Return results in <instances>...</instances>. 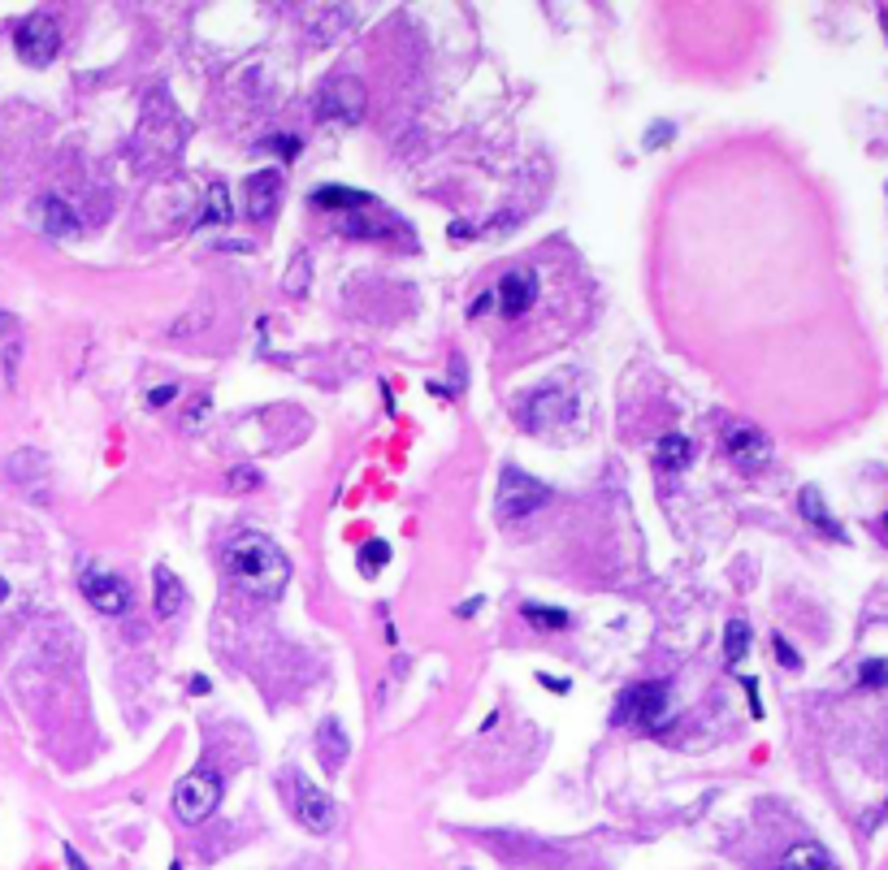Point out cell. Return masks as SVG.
<instances>
[{"instance_id":"22","label":"cell","mask_w":888,"mask_h":870,"mask_svg":"<svg viewBox=\"0 0 888 870\" xmlns=\"http://www.w3.org/2000/svg\"><path fill=\"white\" fill-rule=\"evenodd\" d=\"M525 619H529L533 628H546V632L568 628V611H559V606H538V602H525Z\"/></svg>"},{"instance_id":"18","label":"cell","mask_w":888,"mask_h":870,"mask_svg":"<svg viewBox=\"0 0 888 870\" xmlns=\"http://www.w3.org/2000/svg\"><path fill=\"white\" fill-rule=\"evenodd\" d=\"M798 507H802V516L811 520L819 533H828V537H837V542H845V529H841L837 520H832V511L824 507V498H819V490H815V485H806V490H802Z\"/></svg>"},{"instance_id":"3","label":"cell","mask_w":888,"mask_h":870,"mask_svg":"<svg viewBox=\"0 0 888 870\" xmlns=\"http://www.w3.org/2000/svg\"><path fill=\"white\" fill-rule=\"evenodd\" d=\"M221 806V780L213 771H191L174 788V814L182 823H204Z\"/></svg>"},{"instance_id":"14","label":"cell","mask_w":888,"mask_h":870,"mask_svg":"<svg viewBox=\"0 0 888 870\" xmlns=\"http://www.w3.org/2000/svg\"><path fill=\"white\" fill-rule=\"evenodd\" d=\"M152 602H156V615H161V619H174L182 611V602H187L182 580L174 576V568H165V563H156V568H152Z\"/></svg>"},{"instance_id":"1","label":"cell","mask_w":888,"mask_h":870,"mask_svg":"<svg viewBox=\"0 0 888 870\" xmlns=\"http://www.w3.org/2000/svg\"><path fill=\"white\" fill-rule=\"evenodd\" d=\"M226 568L234 576V585L256 593V598H273V593H282L286 580H291V563H286L282 546L269 542V537L256 529H243L230 537Z\"/></svg>"},{"instance_id":"27","label":"cell","mask_w":888,"mask_h":870,"mask_svg":"<svg viewBox=\"0 0 888 870\" xmlns=\"http://www.w3.org/2000/svg\"><path fill=\"white\" fill-rule=\"evenodd\" d=\"M668 139H672V126H668V122H659V126L646 130V148H663Z\"/></svg>"},{"instance_id":"9","label":"cell","mask_w":888,"mask_h":870,"mask_svg":"<svg viewBox=\"0 0 888 870\" xmlns=\"http://www.w3.org/2000/svg\"><path fill=\"white\" fill-rule=\"evenodd\" d=\"M724 455L733 459L741 472H759V468H767V459H772V442H767V433L754 429V425H728L724 429Z\"/></svg>"},{"instance_id":"26","label":"cell","mask_w":888,"mask_h":870,"mask_svg":"<svg viewBox=\"0 0 888 870\" xmlns=\"http://www.w3.org/2000/svg\"><path fill=\"white\" fill-rule=\"evenodd\" d=\"M772 645H776V654H780V667H789V671H798V667H802V658H798V650H793V645H789L785 637H776Z\"/></svg>"},{"instance_id":"15","label":"cell","mask_w":888,"mask_h":870,"mask_svg":"<svg viewBox=\"0 0 888 870\" xmlns=\"http://www.w3.org/2000/svg\"><path fill=\"white\" fill-rule=\"evenodd\" d=\"M343 234H356V239H390V234H399L395 230V221H390L382 208H360V213H343Z\"/></svg>"},{"instance_id":"23","label":"cell","mask_w":888,"mask_h":870,"mask_svg":"<svg viewBox=\"0 0 888 870\" xmlns=\"http://www.w3.org/2000/svg\"><path fill=\"white\" fill-rule=\"evenodd\" d=\"M858 684H863V689H884V684H888V663H884V658H867L863 671H858Z\"/></svg>"},{"instance_id":"16","label":"cell","mask_w":888,"mask_h":870,"mask_svg":"<svg viewBox=\"0 0 888 870\" xmlns=\"http://www.w3.org/2000/svg\"><path fill=\"white\" fill-rule=\"evenodd\" d=\"M776 870H837V858H832L824 845L806 840V845H793V849L785 853V862H780Z\"/></svg>"},{"instance_id":"17","label":"cell","mask_w":888,"mask_h":870,"mask_svg":"<svg viewBox=\"0 0 888 870\" xmlns=\"http://www.w3.org/2000/svg\"><path fill=\"white\" fill-rule=\"evenodd\" d=\"M312 204L334 208V213H360V208H373V195L351 191V187H321V191H312Z\"/></svg>"},{"instance_id":"24","label":"cell","mask_w":888,"mask_h":870,"mask_svg":"<svg viewBox=\"0 0 888 870\" xmlns=\"http://www.w3.org/2000/svg\"><path fill=\"white\" fill-rule=\"evenodd\" d=\"M226 217H230L226 187H221V182H213V187H208V213H204V221H226Z\"/></svg>"},{"instance_id":"36","label":"cell","mask_w":888,"mask_h":870,"mask_svg":"<svg viewBox=\"0 0 888 870\" xmlns=\"http://www.w3.org/2000/svg\"><path fill=\"white\" fill-rule=\"evenodd\" d=\"M884 31H888V13H884Z\"/></svg>"},{"instance_id":"12","label":"cell","mask_w":888,"mask_h":870,"mask_svg":"<svg viewBox=\"0 0 888 870\" xmlns=\"http://www.w3.org/2000/svg\"><path fill=\"white\" fill-rule=\"evenodd\" d=\"M538 299V273L533 269H516L507 273L499 282V303H503V316H525Z\"/></svg>"},{"instance_id":"33","label":"cell","mask_w":888,"mask_h":870,"mask_svg":"<svg viewBox=\"0 0 888 870\" xmlns=\"http://www.w3.org/2000/svg\"><path fill=\"white\" fill-rule=\"evenodd\" d=\"M208 689H213V684H208L204 676H195V680H191V693H208Z\"/></svg>"},{"instance_id":"28","label":"cell","mask_w":888,"mask_h":870,"mask_svg":"<svg viewBox=\"0 0 888 870\" xmlns=\"http://www.w3.org/2000/svg\"><path fill=\"white\" fill-rule=\"evenodd\" d=\"M178 399V386H156L152 394H148V407H165V403H174Z\"/></svg>"},{"instance_id":"2","label":"cell","mask_w":888,"mask_h":870,"mask_svg":"<svg viewBox=\"0 0 888 870\" xmlns=\"http://www.w3.org/2000/svg\"><path fill=\"white\" fill-rule=\"evenodd\" d=\"M611 719L624 723V728L659 732L668 723V684H633V689H624Z\"/></svg>"},{"instance_id":"25","label":"cell","mask_w":888,"mask_h":870,"mask_svg":"<svg viewBox=\"0 0 888 870\" xmlns=\"http://www.w3.org/2000/svg\"><path fill=\"white\" fill-rule=\"evenodd\" d=\"M360 555H364V572H382L386 559H390V546H386V542H369V546L360 550Z\"/></svg>"},{"instance_id":"10","label":"cell","mask_w":888,"mask_h":870,"mask_svg":"<svg viewBox=\"0 0 888 870\" xmlns=\"http://www.w3.org/2000/svg\"><path fill=\"white\" fill-rule=\"evenodd\" d=\"M572 412H577V399H572L568 390H555V386L538 390V394H533V399L525 403V416H529V425H533V429H542V425H564V420H572Z\"/></svg>"},{"instance_id":"35","label":"cell","mask_w":888,"mask_h":870,"mask_svg":"<svg viewBox=\"0 0 888 870\" xmlns=\"http://www.w3.org/2000/svg\"><path fill=\"white\" fill-rule=\"evenodd\" d=\"M9 325H13V321H9V316H5V312H0V334H5V329H9Z\"/></svg>"},{"instance_id":"13","label":"cell","mask_w":888,"mask_h":870,"mask_svg":"<svg viewBox=\"0 0 888 870\" xmlns=\"http://www.w3.org/2000/svg\"><path fill=\"white\" fill-rule=\"evenodd\" d=\"M35 221H39L44 234H52V239H74L78 234V217L61 195H44V200L35 204Z\"/></svg>"},{"instance_id":"7","label":"cell","mask_w":888,"mask_h":870,"mask_svg":"<svg viewBox=\"0 0 888 870\" xmlns=\"http://www.w3.org/2000/svg\"><path fill=\"white\" fill-rule=\"evenodd\" d=\"M317 117H325V122H360L364 117V87L356 83V78L338 74L330 78L321 91H317Z\"/></svg>"},{"instance_id":"34","label":"cell","mask_w":888,"mask_h":870,"mask_svg":"<svg viewBox=\"0 0 888 870\" xmlns=\"http://www.w3.org/2000/svg\"><path fill=\"white\" fill-rule=\"evenodd\" d=\"M5 598H9V580L0 576V602H5Z\"/></svg>"},{"instance_id":"29","label":"cell","mask_w":888,"mask_h":870,"mask_svg":"<svg viewBox=\"0 0 888 870\" xmlns=\"http://www.w3.org/2000/svg\"><path fill=\"white\" fill-rule=\"evenodd\" d=\"M230 485H243V490H256L260 477H256L252 468H234V472H230Z\"/></svg>"},{"instance_id":"5","label":"cell","mask_w":888,"mask_h":870,"mask_svg":"<svg viewBox=\"0 0 888 870\" xmlns=\"http://www.w3.org/2000/svg\"><path fill=\"white\" fill-rule=\"evenodd\" d=\"M546 498H551V490H546L538 477H529V472H520V468H503V477H499V516L503 520L533 516L538 507H546Z\"/></svg>"},{"instance_id":"4","label":"cell","mask_w":888,"mask_h":870,"mask_svg":"<svg viewBox=\"0 0 888 870\" xmlns=\"http://www.w3.org/2000/svg\"><path fill=\"white\" fill-rule=\"evenodd\" d=\"M13 48H18V57L26 65H35V70L52 65V61H57V52H61V26H57V18H52V13H31V18L18 26V35H13Z\"/></svg>"},{"instance_id":"30","label":"cell","mask_w":888,"mask_h":870,"mask_svg":"<svg viewBox=\"0 0 888 870\" xmlns=\"http://www.w3.org/2000/svg\"><path fill=\"white\" fill-rule=\"evenodd\" d=\"M65 862H70V870H87V862L78 858V849H74V845H65Z\"/></svg>"},{"instance_id":"8","label":"cell","mask_w":888,"mask_h":870,"mask_svg":"<svg viewBox=\"0 0 888 870\" xmlns=\"http://www.w3.org/2000/svg\"><path fill=\"white\" fill-rule=\"evenodd\" d=\"M78 585H83V593H87V602L96 606L100 615H122L126 606H130V589H126V580L117 576V572H109V568H83V576H78Z\"/></svg>"},{"instance_id":"20","label":"cell","mask_w":888,"mask_h":870,"mask_svg":"<svg viewBox=\"0 0 888 870\" xmlns=\"http://www.w3.org/2000/svg\"><path fill=\"white\" fill-rule=\"evenodd\" d=\"M317 754H321V762H325V767H330V771H338V762L347 758V736H343V728H338L334 719H325V723H321Z\"/></svg>"},{"instance_id":"11","label":"cell","mask_w":888,"mask_h":870,"mask_svg":"<svg viewBox=\"0 0 888 870\" xmlns=\"http://www.w3.org/2000/svg\"><path fill=\"white\" fill-rule=\"evenodd\" d=\"M278 200H282V174L278 169H260V174L247 178V217L252 221H269Z\"/></svg>"},{"instance_id":"19","label":"cell","mask_w":888,"mask_h":870,"mask_svg":"<svg viewBox=\"0 0 888 870\" xmlns=\"http://www.w3.org/2000/svg\"><path fill=\"white\" fill-rule=\"evenodd\" d=\"M689 455H694V446H689V438H681V433H663L659 446H655V464L668 468V472L689 468Z\"/></svg>"},{"instance_id":"6","label":"cell","mask_w":888,"mask_h":870,"mask_svg":"<svg viewBox=\"0 0 888 870\" xmlns=\"http://www.w3.org/2000/svg\"><path fill=\"white\" fill-rule=\"evenodd\" d=\"M291 788H295V819L308 827L312 836H330L334 823H338V806L334 797L317 788L308 775H291Z\"/></svg>"},{"instance_id":"21","label":"cell","mask_w":888,"mask_h":870,"mask_svg":"<svg viewBox=\"0 0 888 870\" xmlns=\"http://www.w3.org/2000/svg\"><path fill=\"white\" fill-rule=\"evenodd\" d=\"M746 650H750V624L746 619H733L724 632V658L737 667V663H746Z\"/></svg>"},{"instance_id":"31","label":"cell","mask_w":888,"mask_h":870,"mask_svg":"<svg viewBox=\"0 0 888 870\" xmlns=\"http://www.w3.org/2000/svg\"><path fill=\"white\" fill-rule=\"evenodd\" d=\"M538 680L546 684V689H555V693H568V680H555V676H546V671H542Z\"/></svg>"},{"instance_id":"32","label":"cell","mask_w":888,"mask_h":870,"mask_svg":"<svg viewBox=\"0 0 888 870\" xmlns=\"http://www.w3.org/2000/svg\"><path fill=\"white\" fill-rule=\"evenodd\" d=\"M273 143H278L282 156H295V139H291V135H282V139H273Z\"/></svg>"}]
</instances>
